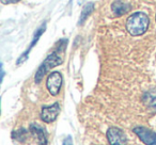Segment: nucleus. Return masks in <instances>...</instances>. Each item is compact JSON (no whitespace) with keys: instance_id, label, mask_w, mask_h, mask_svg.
Segmentation results:
<instances>
[{"instance_id":"1","label":"nucleus","mask_w":156,"mask_h":145,"mask_svg":"<svg viewBox=\"0 0 156 145\" xmlns=\"http://www.w3.org/2000/svg\"><path fill=\"white\" fill-rule=\"evenodd\" d=\"M149 17L142 12H136L128 17L126 22V29L133 36H139L145 33L149 27Z\"/></svg>"},{"instance_id":"2","label":"nucleus","mask_w":156,"mask_h":145,"mask_svg":"<svg viewBox=\"0 0 156 145\" xmlns=\"http://www.w3.org/2000/svg\"><path fill=\"white\" fill-rule=\"evenodd\" d=\"M58 52L59 51H54L51 54H49V56L44 60V62L41 64V66L39 67L37 74H35V82L37 83H39L40 81L43 79V77L45 76V74L50 68L56 67L57 65L62 63V58H61V56Z\"/></svg>"},{"instance_id":"3","label":"nucleus","mask_w":156,"mask_h":145,"mask_svg":"<svg viewBox=\"0 0 156 145\" xmlns=\"http://www.w3.org/2000/svg\"><path fill=\"white\" fill-rule=\"evenodd\" d=\"M61 85H62V76L58 71H54L48 76L46 81V87L49 93L52 96H57L60 92Z\"/></svg>"},{"instance_id":"4","label":"nucleus","mask_w":156,"mask_h":145,"mask_svg":"<svg viewBox=\"0 0 156 145\" xmlns=\"http://www.w3.org/2000/svg\"><path fill=\"white\" fill-rule=\"evenodd\" d=\"M107 139L110 145H126L127 139L124 132L117 127H111L107 131Z\"/></svg>"},{"instance_id":"5","label":"nucleus","mask_w":156,"mask_h":145,"mask_svg":"<svg viewBox=\"0 0 156 145\" xmlns=\"http://www.w3.org/2000/svg\"><path fill=\"white\" fill-rule=\"evenodd\" d=\"M134 132L147 145H156V133L152 130L147 129L145 127L138 126V127L134 128Z\"/></svg>"},{"instance_id":"6","label":"nucleus","mask_w":156,"mask_h":145,"mask_svg":"<svg viewBox=\"0 0 156 145\" xmlns=\"http://www.w3.org/2000/svg\"><path fill=\"white\" fill-rule=\"evenodd\" d=\"M60 113V105L58 102L48 107H43L41 112V119L45 123H51L57 119V116Z\"/></svg>"},{"instance_id":"7","label":"nucleus","mask_w":156,"mask_h":145,"mask_svg":"<svg viewBox=\"0 0 156 145\" xmlns=\"http://www.w3.org/2000/svg\"><path fill=\"white\" fill-rule=\"evenodd\" d=\"M30 130L32 132L33 136H35L37 143L40 145H46L47 144V136H46V132L44 130V128H42L41 126L37 125V124H32L30 126Z\"/></svg>"},{"instance_id":"8","label":"nucleus","mask_w":156,"mask_h":145,"mask_svg":"<svg viewBox=\"0 0 156 145\" xmlns=\"http://www.w3.org/2000/svg\"><path fill=\"white\" fill-rule=\"evenodd\" d=\"M111 10L115 16H122L130 11V5L128 3H125L124 1L118 0L111 5Z\"/></svg>"},{"instance_id":"9","label":"nucleus","mask_w":156,"mask_h":145,"mask_svg":"<svg viewBox=\"0 0 156 145\" xmlns=\"http://www.w3.org/2000/svg\"><path fill=\"white\" fill-rule=\"evenodd\" d=\"M143 102L149 109L156 111V89L150 90L143 95Z\"/></svg>"},{"instance_id":"10","label":"nucleus","mask_w":156,"mask_h":145,"mask_svg":"<svg viewBox=\"0 0 156 145\" xmlns=\"http://www.w3.org/2000/svg\"><path fill=\"white\" fill-rule=\"evenodd\" d=\"M93 10H94V3L90 2V3H88V5H86L85 8H83V12H81L80 19H79V22H78V24L83 25V22L87 19V17L92 13Z\"/></svg>"},{"instance_id":"11","label":"nucleus","mask_w":156,"mask_h":145,"mask_svg":"<svg viewBox=\"0 0 156 145\" xmlns=\"http://www.w3.org/2000/svg\"><path fill=\"white\" fill-rule=\"evenodd\" d=\"M62 145H73V140H72V136H67L66 138L63 140Z\"/></svg>"},{"instance_id":"12","label":"nucleus","mask_w":156,"mask_h":145,"mask_svg":"<svg viewBox=\"0 0 156 145\" xmlns=\"http://www.w3.org/2000/svg\"><path fill=\"white\" fill-rule=\"evenodd\" d=\"M1 1H2V3H5V5H9V3L18 2V1H20V0H1Z\"/></svg>"}]
</instances>
